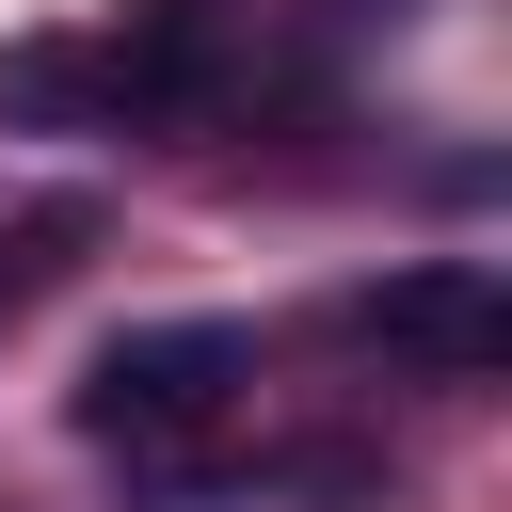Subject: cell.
<instances>
[{
	"instance_id": "cell-2",
	"label": "cell",
	"mask_w": 512,
	"mask_h": 512,
	"mask_svg": "<svg viewBox=\"0 0 512 512\" xmlns=\"http://www.w3.org/2000/svg\"><path fill=\"white\" fill-rule=\"evenodd\" d=\"M352 336L400 352V368H432V384H480V368H512V288L480 256H416V272H384L352 304Z\"/></svg>"
},
{
	"instance_id": "cell-4",
	"label": "cell",
	"mask_w": 512,
	"mask_h": 512,
	"mask_svg": "<svg viewBox=\"0 0 512 512\" xmlns=\"http://www.w3.org/2000/svg\"><path fill=\"white\" fill-rule=\"evenodd\" d=\"M0 128H112V64L80 32H16L0 48Z\"/></svg>"
},
{
	"instance_id": "cell-3",
	"label": "cell",
	"mask_w": 512,
	"mask_h": 512,
	"mask_svg": "<svg viewBox=\"0 0 512 512\" xmlns=\"http://www.w3.org/2000/svg\"><path fill=\"white\" fill-rule=\"evenodd\" d=\"M224 48H240V0H144L128 48H96V64H112V112H192L224 80Z\"/></svg>"
},
{
	"instance_id": "cell-5",
	"label": "cell",
	"mask_w": 512,
	"mask_h": 512,
	"mask_svg": "<svg viewBox=\"0 0 512 512\" xmlns=\"http://www.w3.org/2000/svg\"><path fill=\"white\" fill-rule=\"evenodd\" d=\"M80 240H96V208H32V224H0V304H32Z\"/></svg>"
},
{
	"instance_id": "cell-1",
	"label": "cell",
	"mask_w": 512,
	"mask_h": 512,
	"mask_svg": "<svg viewBox=\"0 0 512 512\" xmlns=\"http://www.w3.org/2000/svg\"><path fill=\"white\" fill-rule=\"evenodd\" d=\"M240 368H256L240 320H128V336L80 368V432H96V448H176V432L224 416Z\"/></svg>"
}]
</instances>
